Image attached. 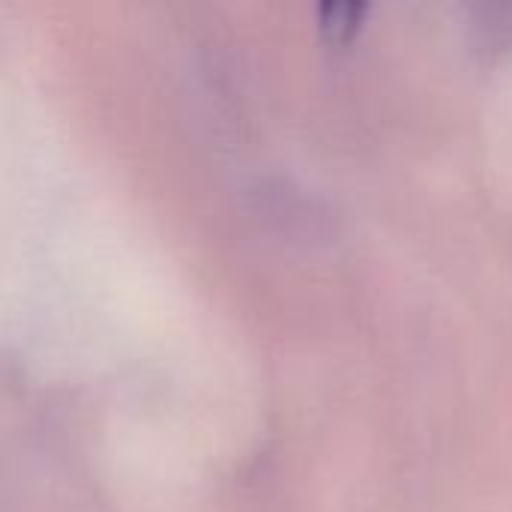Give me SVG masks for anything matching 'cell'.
<instances>
[{
	"instance_id": "1",
	"label": "cell",
	"mask_w": 512,
	"mask_h": 512,
	"mask_svg": "<svg viewBox=\"0 0 512 512\" xmlns=\"http://www.w3.org/2000/svg\"><path fill=\"white\" fill-rule=\"evenodd\" d=\"M366 6L360 3H327L321 6V21H324V30L330 33H348L357 27V18L363 15Z\"/></svg>"
}]
</instances>
